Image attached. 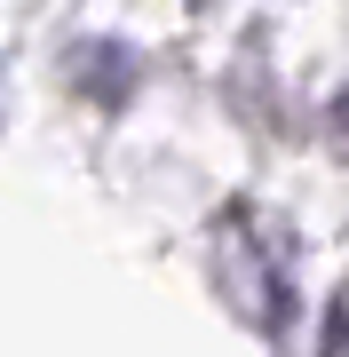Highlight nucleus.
I'll list each match as a JSON object with an SVG mask.
<instances>
[{
	"instance_id": "nucleus-1",
	"label": "nucleus",
	"mask_w": 349,
	"mask_h": 357,
	"mask_svg": "<svg viewBox=\"0 0 349 357\" xmlns=\"http://www.w3.org/2000/svg\"><path fill=\"white\" fill-rule=\"evenodd\" d=\"M334 135H341V143H349V88H341V96H334Z\"/></svg>"
}]
</instances>
